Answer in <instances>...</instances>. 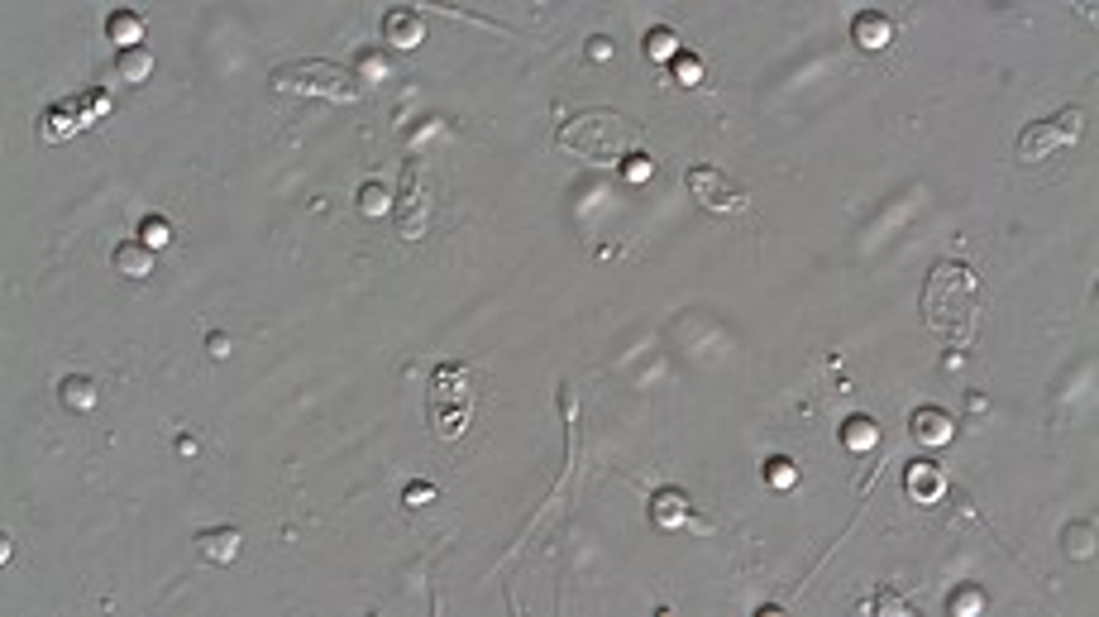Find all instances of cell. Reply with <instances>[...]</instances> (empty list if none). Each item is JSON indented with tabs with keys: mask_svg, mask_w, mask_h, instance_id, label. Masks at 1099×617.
Wrapping results in <instances>:
<instances>
[{
	"mask_svg": "<svg viewBox=\"0 0 1099 617\" xmlns=\"http://www.w3.org/2000/svg\"><path fill=\"white\" fill-rule=\"evenodd\" d=\"M923 326L951 345H970L980 326V273L961 259H942L923 283Z\"/></svg>",
	"mask_w": 1099,
	"mask_h": 617,
	"instance_id": "1",
	"label": "cell"
},
{
	"mask_svg": "<svg viewBox=\"0 0 1099 617\" xmlns=\"http://www.w3.org/2000/svg\"><path fill=\"white\" fill-rule=\"evenodd\" d=\"M555 144H560L564 154L583 158V163H617V158L636 154L641 125L626 120L622 111H612V106H588V111L569 115L560 130H555Z\"/></svg>",
	"mask_w": 1099,
	"mask_h": 617,
	"instance_id": "2",
	"label": "cell"
},
{
	"mask_svg": "<svg viewBox=\"0 0 1099 617\" xmlns=\"http://www.w3.org/2000/svg\"><path fill=\"white\" fill-rule=\"evenodd\" d=\"M273 87L278 91H292V96H325V101H359L364 87H359V77L340 63H325V58H302V63H282L273 67Z\"/></svg>",
	"mask_w": 1099,
	"mask_h": 617,
	"instance_id": "3",
	"label": "cell"
},
{
	"mask_svg": "<svg viewBox=\"0 0 1099 617\" xmlns=\"http://www.w3.org/2000/svg\"><path fill=\"white\" fill-rule=\"evenodd\" d=\"M1085 130V111L1080 106H1061L1052 120H1033L1028 130L1018 134V163H1047L1052 154L1071 149Z\"/></svg>",
	"mask_w": 1099,
	"mask_h": 617,
	"instance_id": "4",
	"label": "cell"
},
{
	"mask_svg": "<svg viewBox=\"0 0 1099 617\" xmlns=\"http://www.w3.org/2000/svg\"><path fill=\"white\" fill-rule=\"evenodd\" d=\"M684 187H689V197L698 201L703 211H717V216L746 211V192H741L722 168H712V163H693L689 173H684Z\"/></svg>",
	"mask_w": 1099,
	"mask_h": 617,
	"instance_id": "5",
	"label": "cell"
},
{
	"mask_svg": "<svg viewBox=\"0 0 1099 617\" xmlns=\"http://www.w3.org/2000/svg\"><path fill=\"white\" fill-rule=\"evenodd\" d=\"M416 177H421V168L411 163L407 168V197L392 201V211H397V230H402L407 240H421V235H426V221H431V201L416 192Z\"/></svg>",
	"mask_w": 1099,
	"mask_h": 617,
	"instance_id": "6",
	"label": "cell"
},
{
	"mask_svg": "<svg viewBox=\"0 0 1099 617\" xmlns=\"http://www.w3.org/2000/svg\"><path fill=\"white\" fill-rule=\"evenodd\" d=\"M459 383H469V369H464V364H445V369H435V383H431V407L435 412L459 407V412L469 417V407H474V388H459Z\"/></svg>",
	"mask_w": 1099,
	"mask_h": 617,
	"instance_id": "7",
	"label": "cell"
},
{
	"mask_svg": "<svg viewBox=\"0 0 1099 617\" xmlns=\"http://www.w3.org/2000/svg\"><path fill=\"white\" fill-rule=\"evenodd\" d=\"M87 125V111H82V101L72 96V101H53L44 115H39V139L44 144H63L67 134H77Z\"/></svg>",
	"mask_w": 1099,
	"mask_h": 617,
	"instance_id": "8",
	"label": "cell"
},
{
	"mask_svg": "<svg viewBox=\"0 0 1099 617\" xmlns=\"http://www.w3.org/2000/svg\"><path fill=\"white\" fill-rule=\"evenodd\" d=\"M689 517H693V503L684 488H655V493H650V522L660 531L689 527Z\"/></svg>",
	"mask_w": 1099,
	"mask_h": 617,
	"instance_id": "9",
	"label": "cell"
},
{
	"mask_svg": "<svg viewBox=\"0 0 1099 617\" xmlns=\"http://www.w3.org/2000/svg\"><path fill=\"white\" fill-rule=\"evenodd\" d=\"M904 488H908V498L913 503H923V507H932V503H942V493H947V479H942V469L932 460H913L904 469Z\"/></svg>",
	"mask_w": 1099,
	"mask_h": 617,
	"instance_id": "10",
	"label": "cell"
},
{
	"mask_svg": "<svg viewBox=\"0 0 1099 617\" xmlns=\"http://www.w3.org/2000/svg\"><path fill=\"white\" fill-rule=\"evenodd\" d=\"M196 551H201V560H211V565H230V560L244 551V531H239V527H206V531H196Z\"/></svg>",
	"mask_w": 1099,
	"mask_h": 617,
	"instance_id": "11",
	"label": "cell"
},
{
	"mask_svg": "<svg viewBox=\"0 0 1099 617\" xmlns=\"http://www.w3.org/2000/svg\"><path fill=\"white\" fill-rule=\"evenodd\" d=\"M851 44L865 48V53H880V48L894 44V20L880 15V10H861L856 20H851Z\"/></svg>",
	"mask_w": 1099,
	"mask_h": 617,
	"instance_id": "12",
	"label": "cell"
},
{
	"mask_svg": "<svg viewBox=\"0 0 1099 617\" xmlns=\"http://www.w3.org/2000/svg\"><path fill=\"white\" fill-rule=\"evenodd\" d=\"M908 431H913V441L918 445H947L951 436H956V421H951L942 407H913Z\"/></svg>",
	"mask_w": 1099,
	"mask_h": 617,
	"instance_id": "13",
	"label": "cell"
},
{
	"mask_svg": "<svg viewBox=\"0 0 1099 617\" xmlns=\"http://www.w3.org/2000/svg\"><path fill=\"white\" fill-rule=\"evenodd\" d=\"M421 39H426V24H421L416 10H402V5H397V10L383 15V44L388 48H416Z\"/></svg>",
	"mask_w": 1099,
	"mask_h": 617,
	"instance_id": "14",
	"label": "cell"
},
{
	"mask_svg": "<svg viewBox=\"0 0 1099 617\" xmlns=\"http://www.w3.org/2000/svg\"><path fill=\"white\" fill-rule=\"evenodd\" d=\"M153 254H158V249H149L144 240H125V244H115L110 264H115V273H120V278H130V283H144V278L153 273Z\"/></svg>",
	"mask_w": 1099,
	"mask_h": 617,
	"instance_id": "15",
	"label": "cell"
},
{
	"mask_svg": "<svg viewBox=\"0 0 1099 617\" xmlns=\"http://www.w3.org/2000/svg\"><path fill=\"white\" fill-rule=\"evenodd\" d=\"M106 39L120 48V53H125V48H144V20H139L134 10H115L106 20Z\"/></svg>",
	"mask_w": 1099,
	"mask_h": 617,
	"instance_id": "16",
	"label": "cell"
},
{
	"mask_svg": "<svg viewBox=\"0 0 1099 617\" xmlns=\"http://www.w3.org/2000/svg\"><path fill=\"white\" fill-rule=\"evenodd\" d=\"M1061 551H1066V560H1090L1095 555V517H1080V522H1071V527L1061 531Z\"/></svg>",
	"mask_w": 1099,
	"mask_h": 617,
	"instance_id": "17",
	"label": "cell"
},
{
	"mask_svg": "<svg viewBox=\"0 0 1099 617\" xmlns=\"http://www.w3.org/2000/svg\"><path fill=\"white\" fill-rule=\"evenodd\" d=\"M115 77L130 82V87H144L153 77V53L149 48H125V53L115 58Z\"/></svg>",
	"mask_w": 1099,
	"mask_h": 617,
	"instance_id": "18",
	"label": "cell"
},
{
	"mask_svg": "<svg viewBox=\"0 0 1099 617\" xmlns=\"http://www.w3.org/2000/svg\"><path fill=\"white\" fill-rule=\"evenodd\" d=\"M841 445L856 450V455L875 450V445H880V426H875V417H846L841 421Z\"/></svg>",
	"mask_w": 1099,
	"mask_h": 617,
	"instance_id": "19",
	"label": "cell"
},
{
	"mask_svg": "<svg viewBox=\"0 0 1099 617\" xmlns=\"http://www.w3.org/2000/svg\"><path fill=\"white\" fill-rule=\"evenodd\" d=\"M58 397H63V407H72V412H91V407H96V383H91L87 374H67L63 383H58Z\"/></svg>",
	"mask_w": 1099,
	"mask_h": 617,
	"instance_id": "20",
	"label": "cell"
},
{
	"mask_svg": "<svg viewBox=\"0 0 1099 617\" xmlns=\"http://www.w3.org/2000/svg\"><path fill=\"white\" fill-rule=\"evenodd\" d=\"M985 589L980 584H961V589H951L947 594V613L951 617H975V613H985Z\"/></svg>",
	"mask_w": 1099,
	"mask_h": 617,
	"instance_id": "21",
	"label": "cell"
},
{
	"mask_svg": "<svg viewBox=\"0 0 1099 617\" xmlns=\"http://www.w3.org/2000/svg\"><path fill=\"white\" fill-rule=\"evenodd\" d=\"M646 58L650 63H674V58H679V34L665 29V24H655L646 34Z\"/></svg>",
	"mask_w": 1099,
	"mask_h": 617,
	"instance_id": "22",
	"label": "cell"
},
{
	"mask_svg": "<svg viewBox=\"0 0 1099 617\" xmlns=\"http://www.w3.org/2000/svg\"><path fill=\"white\" fill-rule=\"evenodd\" d=\"M354 201H359V211H364V216H388V211H392V192L383 187V182H364Z\"/></svg>",
	"mask_w": 1099,
	"mask_h": 617,
	"instance_id": "23",
	"label": "cell"
},
{
	"mask_svg": "<svg viewBox=\"0 0 1099 617\" xmlns=\"http://www.w3.org/2000/svg\"><path fill=\"white\" fill-rule=\"evenodd\" d=\"M139 240L149 244V249H168V244H173V221H168V216H144V221H139Z\"/></svg>",
	"mask_w": 1099,
	"mask_h": 617,
	"instance_id": "24",
	"label": "cell"
},
{
	"mask_svg": "<svg viewBox=\"0 0 1099 617\" xmlns=\"http://www.w3.org/2000/svg\"><path fill=\"white\" fill-rule=\"evenodd\" d=\"M861 613H894V617H913V608H908L904 598L894 594V589H875V598H865L861 603Z\"/></svg>",
	"mask_w": 1099,
	"mask_h": 617,
	"instance_id": "25",
	"label": "cell"
},
{
	"mask_svg": "<svg viewBox=\"0 0 1099 617\" xmlns=\"http://www.w3.org/2000/svg\"><path fill=\"white\" fill-rule=\"evenodd\" d=\"M765 484H770V488H794V484H798V469H794V460H784V455H775V460H765Z\"/></svg>",
	"mask_w": 1099,
	"mask_h": 617,
	"instance_id": "26",
	"label": "cell"
},
{
	"mask_svg": "<svg viewBox=\"0 0 1099 617\" xmlns=\"http://www.w3.org/2000/svg\"><path fill=\"white\" fill-rule=\"evenodd\" d=\"M674 82H679V87H703V63H698L693 53H679V58H674Z\"/></svg>",
	"mask_w": 1099,
	"mask_h": 617,
	"instance_id": "27",
	"label": "cell"
},
{
	"mask_svg": "<svg viewBox=\"0 0 1099 617\" xmlns=\"http://www.w3.org/2000/svg\"><path fill=\"white\" fill-rule=\"evenodd\" d=\"M650 173H655V168H650V158H646V154H631V158H626V177H631V182H646Z\"/></svg>",
	"mask_w": 1099,
	"mask_h": 617,
	"instance_id": "28",
	"label": "cell"
},
{
	"mask_svg": "<svg viewBox=\"0 0 1099 617\" xmlns=\"http://www.w3.org/2000/svg\"><path fill=\"white\" fill-rule=\"evenodd\" d=\"M435 503V484H407V507H426Z\"/></svg>",
	"mask_w": 1099,
	"mask_h": 617,
	"instance_id": "29",
	"label": "cell"
},
{
	"mask_svg": "<svg viewBox=\"0 0 1099 617\" xmlns=\"http://www.w3.org/2000/svg\"><path fill=\"white\" fill-rule=\"evenodd\" d=\"M588 58H593V63H607V58H612V39H607V34H593V39H588Z\"/></svg>",
	"mask_w": 1099,
	"mask_h": 617,
	"instance_id": "30",
	"label": "cell"
},
{
	"mask_svg": "<svg viewBox=\"0 0 1099 617\" xmlns=\"http://www.w3.org/2000/svg\"><path fill=\"white\" fill-rule=\"evenodd\" d=\"M206 350H211V359H225V354H230V335L211 331V335H206Z\"/></svg>",
	"mask_w": 1099,
	"mask_h": 617,
	"instance_id": "31",
	"label": "cell"
},
{
	"mask_svg": "<svg viewBox=\"0 0 1099 617\" xmlns=\"http://www.w3.org/2000/svg\"><path fill=\"white\" fill-rule=\"evenodd\" d=\"M364 72L378 77V72H383V53H364Z\"/></svg>",
	"mask_w": 1099,
	"mask_h": 617,
	"instance_id": "32",
	"label": "cell"
}]
</instances>
